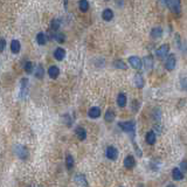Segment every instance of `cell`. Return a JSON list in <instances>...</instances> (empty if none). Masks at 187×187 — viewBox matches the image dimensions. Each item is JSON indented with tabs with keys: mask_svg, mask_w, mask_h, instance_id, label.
<instances>
[{
	"mask_svg": "<svg viewBox=\"0 0 187 187\" xmlns=\"http://www.w3.org/2000/svg\"><path fill=\"white\" fill-rule=\"evenodd\" d=\"M179 170H180L182 173H186L187 172V161H181V163H180V166H179Z\"/></svg>",
	"mask_w": 187,
	"mask_h": 187,
	"instance_id": "cell-31",
	"label": "cell"
},
{
	"mask_svg": "<svg viewBox=\"0 0 187 187\" xmlns=\"http://www.w3.org/2000/svg\"><path fill=\"white\" fill-rule=\"evenodd\" d=\"M75 133H76L77 138H78V140H86V131L84 128H82V126H78V128H76V130H75Z\"/></svg>",
	"mask_w": 187,
	"mask_h": 187,
	"instance_id": "cell-14",
	"label": "cell"
},
{
	"mask_svg": "<svg viewBox=\"0 0 187 187\" xmlns=\"http://www.w3.org/2000/svg\"><path fill=\"white\" fill-rule=\"evenodd\" d=\"M163 35V28L161 27H154L151 30V38L152 39H159Z\"/></svg>",
	"mask_w": 187,
	"mask_h": 187,
	"instance_id": "cell-22",
	"label": "cell"
},
{
	"mask_svg": "<svg viewBox=\"0 0 187 187\" xmlns=\"http://www.w3.org/2000/svg\"><path fill=\"white\" fill-rule=\"evenodd\" d=\"M78 8H80L81 12L86 13V11L89 10V2H88V0H80L78 1Z\"/></svg>",
	"mask_w": 187,
	"mask_h": 187,
	"instance_id": "cell-28",
	"label": "cell"
},
{
	"mask_svg": "<svg viewBox=\"0 0 187 187\" xmlns=\"http://www.w3.org/2000/svg\"><path fill=\"white\" fill-rule=\"evenodd\" d=\"M28 92V78H22L21 80V88H20V97L25 98Z\"/></svg>",
	"mask_w": 187,
	"mask_h": 187,
	"instance_id": "cell-8",
	"label": "cell"
},
{
	"mask_svg": "<svg viewBox=\"0 0 187 187\" xmlns=\"http://www.w3.org/2000/svg\"><path fill=\"white\" fill-rule=\"evenodd\" d=\"M14 150L18 158L22 159V160L28 158V150H27L26 146H24V145H16Z\"/></svg>",
	"mask_w": 187,
	"mask_h": 187,
	"instance_id": "cell-1",
	"label": "cell"
},
{
	"mask_svg": "<svg viewBox=\"0 0 187 187\" xmlns=\"http://www.w3.org/2000/svg\"><path fill=\"white\" fill-rule=\"evenodd\" d=\"M54 58H56L58 61H62L63 58H66V50L61 47H58V48L55 49V52H54Z\"/></svg>",
	"mask_w": 187,
	"mask_h": 187,
	"instance_id": "cell-13",
	"label": "cell"
},
{
	"mask_svg": "<svg viewBox=\"0 0 187 187\" xmlns=\"http://www.w3.org/2000/svg\"><path fill=\"white\" fill-rule=\"evenodd\" d=\"M106 1H108V0H106Z\"/></svg>",
	"mask_w": 187,
	"mask_h": 187,
	"instance_id": "cell-35",
	"label": "cell"
},
{
	"mask_svg": "<svg viewBox=\"0 0 187 187\" xmlns=\"http://www.w3.org/2000/svg\"><path fill=\"white\" fill-rule=\"evenodd\" d=\"M36 42L40 44V46H43V44H46L47 43V40H48V38H47V34L42 33V32H40V33L36 34Z\"/></svg>",
	"mask_w": 187,
	"mask_h": 187,
	"instance_id": "cell-17",
	"label": "cell"
},
{
	"mask_svg": "<svg viewBox=\"0 0 187 187\" xmlns=\"http://www.w3.org/2000/svg\"><path fill=\"white\" fill-rule=\"evenodd\" d=\"M167 187H177L175 185H173V184H170V185H167Z\"/></svg>",
	"mask_w": 187,
	"mask_h": 187,
	"instance_id": "cell-33",
	"label": "cell"
},
{
	"mask_svg": "<svg viewBox=\"0 0 187 187\" xmlns=\"http://www.w3.org/2000/svg\"><path fill=\"white\" fill-rule=\"evenodd\" d=\"M35 77L39 80L44 77V68L42 67V64H38L35 68Z\"/></svg>",
	"mask_w": 187,
	"mask_h": 187,
	"instance_id": "cell-23",
	"label": "cell"
},
{
	"mask_svg": "<svg viewBox=\"0 0 187 187\" xmlns=\"http://www.w3.org/2000/svg\"><path fill=\"white\" fill-rule=\"evenodd\" d=\"M143 63H144L145 68L147 70L152 69V67H153V58H152V56H145L144 60H143Z\"/></svg>",
	"mask_w": 187,
	"mask_h": 187,
	"instance_id": "cell-27",
	"label": "cell"
},
{
	"mask_svg": "<svg viewBox=\"0 0 187 187\" xmlns=\"http://www.w3.org/2000/svg\"><path fill=\"white\" fill-rule=\"evenodd\" d=\"M115 111L112 110V109H108L105 112V115H104V119H105V122H108V123H111V122H114V119H115Z\"/></svg>",
	"mask_w": 187,
	"mask_h": 187,
	"instance_id": "cell-24",
	"label": "cell"
},
{
	"mask_svg": "<svg viewBox=\"0 0 187 187\" xmlns=\"http://www.w3.org/2000/svg\"><path fill=\"white\" fill-rule=\"evenodd\" d=\"M105 156L108 159L110 160H116L118 158V150L116 149L115 146H108L105 151Z\"/></svg>",
	"mask_w": 187,
	"mask_h": 187,
	"instance_id": "cell-3",
	"label": "cell"
},
{
	"mask_svg": "<svg viewBox=\"0 0 187 187\" xmlns=\"http://www.w3.org/2000/svg\"><path fill=\"white\" fill-rule=\"evenodd\" d=\"M139 187H143V186H139Z\"/></svg>",
	"mask_w": 187,
	"mask_h": 187,
	"instance_id": "cell-34",
	"label": "cell"
},
{
	"mask_svg": "<svg viewBox=\"0 0 187 187\" xmlns=\"http://www.w3.org/2000/svg\"><path fill=\"white\" fill-rule=\"evenodd\" d=\"M134 84L137 88H143L144 86V78H143V75L142 74H136L134 75Z\"/></svg>",
	"mask_w": 187,
	"mask_h": 187,
	"instance_id": "cell-21",
	"label": "cell"
},
{
	"mask_svg": "<svg viewBox=\"0 0 187 187\" xmlns=\"http://www.w3.org/2000/svg\"><path fill=\"white\" fill-rule=\"evenodd\" d=\"M49 36H50L49 39H53L58 43H63L66 41V35L63 33H60V32H50L49 30Z\"/></svg>",
	"mask_w": 187,
	"mask_h": 187,
	"instance_id": "cell-4",
	"label": "cell"
},
{
	"mask_svg": "<svg viewBox=\"0 0 187 187\" xmlns=\"http://www.w3.org/2000/svg\"><path fill=\"white\" fill-rule=\"evenodd\" d=\"M175 64H177V60H175V55L174 54H171L167 58H166V62H165V68L167 70H173L175 68Z\"/></svg>",
	"mask_w": 187,
	"mask_h": 187,
	"instance_id": "cell-5",
	"label": "cell"
},
{
	"mask_svg": "<svg viewBox=\"0 0 187 187\" xmlns=\"http://www.w3.org/2000/svg\"><path fill=\"white\" fill-rule=\"evenodd\" d=\"M102 18L104 21H111L114 19V12L110 8H105V10L102 12Z\"/></svg>",
	"mask_w": 187,
	"mask_h": 187,
	"instance_id": "cell-16",
	"label": "cell"
},
{
	"mask_svg": "<svg viewBox=\"0 0 187 187\" xmlns=\"http://www.w3.org/2000/svg\"><path fill=\"white\" fill-rule=\"evenodd\" d=\"M6 47V40L4 38H0V53L5 49Z\"/></svg>",
	"mask_w": 187,
	"mask_h": 187,
	"instance_id": "cell-32",
	"label": "cell"
},
{
	"mask_svg": "<svg viewBox=\"0 0 187 187\" xmlns=\"http://www.w3.org/2000/svg\"><path fill=\"white\" fill-rule=\"evenodd\" d=\"M114 66H115V68H117V69H123V70L128 69V66H126L124 61H122V60H116L115 62H114Z\"/></svg>",
	"mask_w": 187,
	"mask_h": 187,
	"instance_id": "cell-29",
	"label": "cell"
},
{
	"mask_svg": "<svg viewBox=\"0 0 187 187\" xmlns=\"http://www.w3.org/2000/svg\"><path fill=\"white\" fill-rule=\"evenodd\" d=\"M129 63L131 64V67L137 69V70L142 69V66H143V62H142V60H140L138 56H130Z\"/></svg>",
	"mask_w": 187,
	"mask_h": 187,
	"instance_id": "cell-6",
	"label": "cell"
},
{
	"mask_svg": "<svg viewBox=\"0 0 187 187\" xmlns=\"http://www.w3.org/2000/svg\"><path fill=\"white\" fill-rule=\"evenodd\" d=\"M102 114V111L101 109L98 108V106H92V108H90L89 109V111H88V116L90 117V118H98L100 116H101Z\"/></svg>",
	"mask_w": 187,
	"mask_h": 187,
	"instance_id": "cell-10",
	"label": "cell"
},
{
	"mask_svg": "<svg viewBox=\"0 0 187 187\" xmlns=\"http://www.w3.org/2000/svg\"><path fill=\"white\" fill-rule=\"evenodd\" d=\"M168 50H170V46H168V44H161V46L157 49L156 55H157L159 58H164L165 56H167Z\"/></svg>",
	"mask_w": 187,
	"mask_h": 187,
	"instance_id": "cell-7",
	"label": "cell"
},
{
	"mask_svg": "<svg viewBox=\"0 0 187 187\" xmlns=\"http://www.w3.org/2000/svg\"><path fill=\"white\" fill-rule=\"evenodd\" d=\"M60 26H61V20L60 19L52 20V22H50V29H49V30H50V32H58Z\"/></svg>",
	"mask_w": 187,
	"mask_h": 187,
	"instance_id": "cell-25",
	"label": "cell"
},
{
	"mask_svg": "<svg viewBox=\"0 0 187 187\" xmlns=\"http://www.w3.org/2000/svg\"><path fill=\"white\" fill-rule=\"evenodd\" d=\"M75 182L78 187H88V181H86V178L84 174H77L75 177Z\"/></svg>",
	"mask_w": 187,
	"mask_h": 187,
	"instance_id": "cell-9",
	"label": "cell"
},
{
	"mask_svg": "<svg viewBox=\"0 0 187 187\" xmlns=\"http://www.w3.org/2000/svg\"><path fill=\"white\" fill-rule=\"evenodd\" d=\"M66 167L68 171H72L74 167V157L72 154H67V157H66Z\"/></svg>",
	"mask_w": 187,
	"mask_h": 187,
	"instance_id": "cell-26",
	"label": "cell"
},
{
	"mask_svg": "<svg viewBox=\"0 0 187 187\" xmlns=\"http://www.w3.org/2000/svg\"><path fill=\"white\" fill-rule=\"evenodd\" d=\"M118 126L125 132H133L134 131V122L128 120V122H119Z\"/></svg>",
	"mask_w": 187,
	"mask_h": 187,
	"instance_id": "cell-2",
	"label": "cell"
},
{
	"mask_svg": "<svg viewBox=\"0 0 187 187\" xmlns=\"http://www.w3.org/2000/svg\"><path fill=\"white\" fill-rule=\"evenodd\" d=\"M134 165H136V160L132 156H126L124 159V166L125 168H128V170H131V168L134 167Z\"/></svg>",
	"mask_w": 187,
	"mask_h": 187,
	"instance_id": "cell-12",
	"label": "cell"
},
{
	"mask_svg": "<svg viewBox=\"0 0 187 187\" xmlns=\"http://www.w3.org/2000/svg\"><path fill=\"white\" fill-rule=\"evenodd\" d=\"M126 102H128V98H126V95L124 92H120L119 95L117 96V104L120 108H124L126 105Z\"/></svg>",
	"mask_w": 187,
	"mask_h": 187,
	"instance_id": "cell-20",
	"label": "cell"
},
{
	"mask_svg": "<svg viewBox=\"0 0 187 187\" xmlns=\"http://www.w3.org/2000/svg\"><path fill=\"white\" fill-rule=\"evenodd\" d=\"M24 69H25V72H27V74H30V72H33V69H34L33 63L30 62V61H27V62L24 64Z\"/></svg>",
	"mask_w": 187,
	"mask_h": 187,
	"instance_id": "cell-30",
	"label": "cell"
},
{
	"mask_svg": "<svg viewBox=\"0 0 187 187\" xmlns=\"http://www.w3.org/2000/svg\"><path fill=\"white\" fill-rule=\"evenodd\" d=\"M172 178L174 180H177V181L182 180V179H184V173L179 170V167H174L172 170Z\"/></svg>",
	"mask_w": 187,
	"mask_h": 187,
	"instance_id": "cell-19",
	"label": "cell"
},
{
	"mask_svg": "<svg viewBox=\"0 0 187 187\" xmlns=\"http://www.w3.org/2000/svg\"><path fill=\"white\" fill-rule=\"evenodd\" d=\"M145 140H146V143L150 145H153L156 143V140H157V136L154 133L153 131H149L147 133H146V137H145Z\"/></svg>",
	"mask_w": 187,
	"mask_h": 187,
	"instance_id": "cell-18",
	"label": "cell"
},
{
	"mask_svg": "<svg viewBox=\"0 0 187 187\" xmlns=\"http://www.w3.org/2000/svg\"><path fill=\"white\" fill-rule=\"evenodd\" d=\"M48 75L50 78H58V75H60V69H58V67H56V66H50L48 69Z\"/></svg>",
	"mask_w": 187,
	"mask_h": 187,
	"instance_id": "cell-15",
	"label": "cell"
},
{
	"mask_svg": "<svg viewBox=\"0 0 187 187\" xmlns=\"http://www.w3.org/2000/svg\"><path fill=\"white\" fill-rule=\"evenodd\" d=\"M21 49V43L19 40H12L11 41V52L13 54H19Z\"/></svg>",
	"mask_w": 187,
	"mask_h": 187,
	"instance_id": "cell-11",
	"label": "cell"
}]
</instances>
